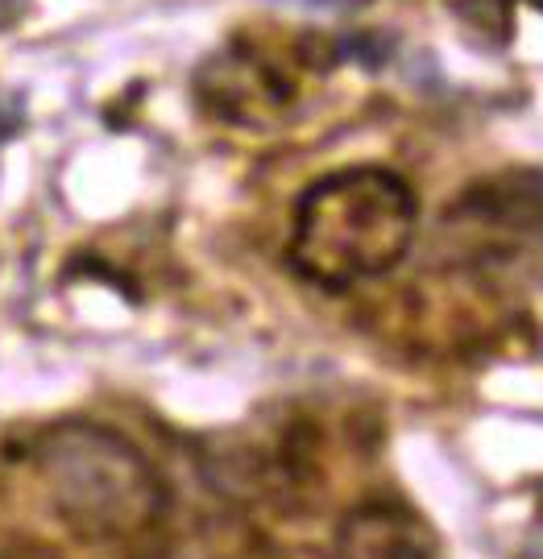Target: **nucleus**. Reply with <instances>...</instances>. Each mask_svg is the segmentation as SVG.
<instances>
[{"label": "nucleus", "instance_id": "nucleus-1", "mask_svg": "<svg viewBox=\"0 0 543 559\" xmlns=\"http://www.w3.org/2000/svg\"><path fill=\"white\" fill-rule=\"evenodd\" d=\"M420 233L415 187L386 166H344L316 179L295 203L286 258L320 290L386 278Z\"/></svg>", "mask_w": 543, "mask_h": 559}, {"label": "nucleus", "instance_id": "nucleus-2", "mask_svg": "<svg viewBox=\"0 0 543 559\" xmlns=\"http://www.w3.org/2000/svg\"><path fill=\"white\" fill-rule=\"evenodd\" d=\"M50 510L80 539L145 535L166 514V480L138 443L101 423H59L34 448Z\"/></svg>", "mask_w": 543, "mask_h": 559}, {"label": "nucleus", "instance_id": "nucleus-3", "mask_svg": "<svg viewBox=\"0 0 543 559\" xmlns=\"http://www.w3.org/2000/svg\"><path fill=\"white\" fill-rule=\"evenodd\" d=\"M341 559H427V539L399 506H362L341 526Z\"/></svg>", "mask_w": 543, "mask_h": 559}, {"label": "nucleus", "instance_id": "nucleus-4", "mask_svg": "<svg viewBox=\"0 0 543 559\" xmlns=\"http://www.w3.org/2000/svg\"><path fill=\"white\" fill-rule=\"evenodd\" d=\"M203 80H212V108H221L228 112L233 104H241V108H279L286 100V83L282 75H274L270 67H262L258 59H221Z\"/></svg>", "mask_w": 543, "mask_h": 559}]
</instances>
